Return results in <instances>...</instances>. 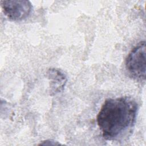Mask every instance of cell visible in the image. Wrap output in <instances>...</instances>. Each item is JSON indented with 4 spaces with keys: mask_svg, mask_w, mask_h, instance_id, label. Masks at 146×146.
Masks as SVG:
<instances>
[{
    "mask_svg": "<svg viewBox=\"0 0 146 146\" xmlns=\"http://www.w3.org/2000/svg\"><path fill=\"white\" fill-rule=\"evenodd\" d=\"M137 111V103L131 97L106 99L96 117L103 137L110 141L123 137L133 127Z\"/></svg>",
    "mask_w": 146,
    "mask_h": 146,
    "instance_id": "obj_1",
    "label": "cell"
},
{
    "mask_svg": "<svg viewBox=\"0 0 146 146\" xmlns=\"http://www.w3.org/2000/svg\"><path fill=\"white\" fill-rule=\"evenodd\" d=\"M125 67L134 79L144 81L146 75V44L143 40L128 54L125 59Z\"/></svg>",
    "mask_w": 146,
    "mask_h": 146,
    "instance_id": "obj_2",
    "label": "cell"
},
{
    "mask_svg": "<svg viewBox=\"0 0 146 146\" xmlns=\"http://www.w3.org/2000/svg\"><path fill=\"white\" fill-rule=\"evenodd\" d=\"M1 5L5 15L13 21H19L27 18L33 6L31 2L25 0L1 1Z\"/></svg>",
    "mask_w": 146,
    "mask_h": 146,
    "instance_id": "obj_3",
    "label": "cell"
},
{
    "mask_svg": "<svg viewBox=\"0 0 146 146\" xmlns=\"http://www.w3.org/2000/svg\"><path fill=\"white\" fill-rule=\"evenodd\" d=\"M48 78L50 80V94L56 95L63 91L67 83V77L60 70L50 68L47 72Z\"/></svg>",
    "mask_w": 146,
    "mask_h": 146,
    "instance_id": "obj_4",
    "label": "cell"
}]
</instances>
